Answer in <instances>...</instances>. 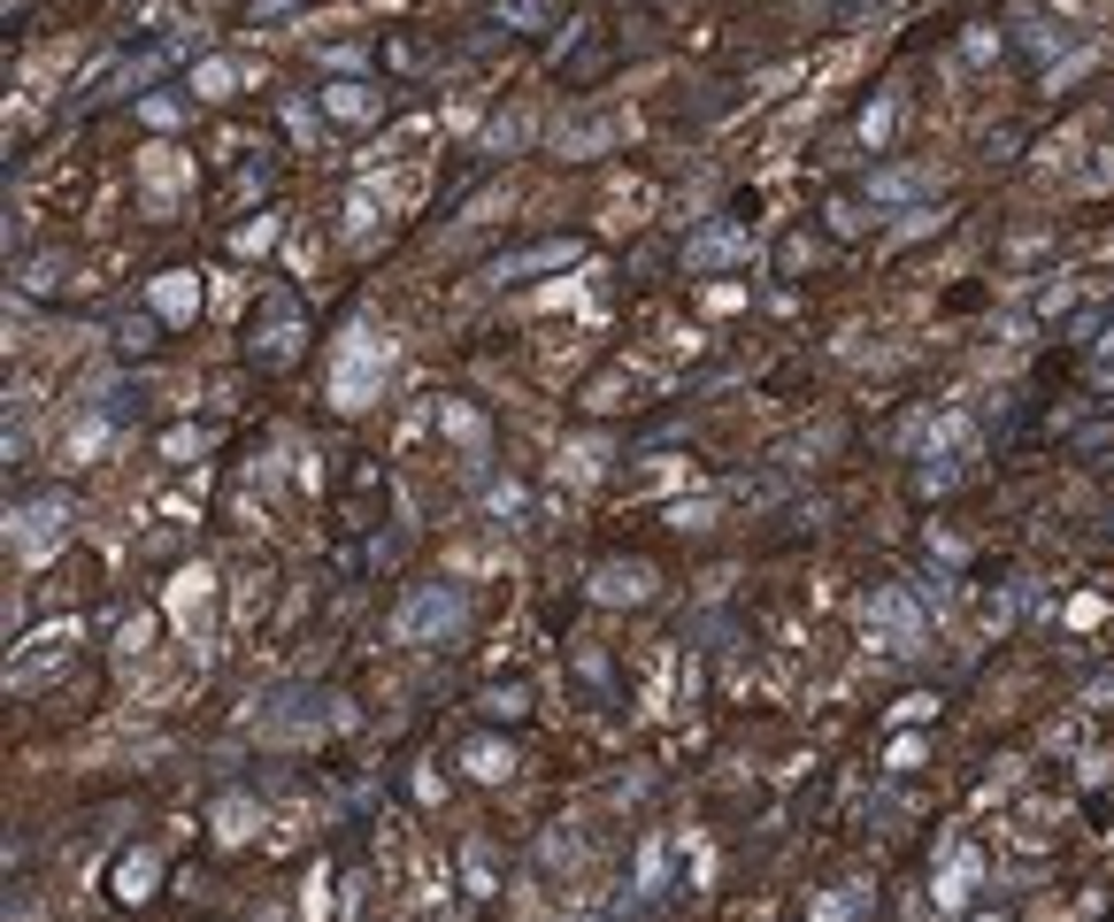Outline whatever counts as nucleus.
I'll return each mask as SVG.
<instances>
[{
    "mask_svg": "<svg viewBox=\"0 0 1114 922\" xmlns=\"http://www.w3.org/2000/svg\"><path fill=\"white\" fill-rule=\"evenodd\" d=\"M684 262H692V270L746 262V231H738V223H707V231H692V239H684Z\"/></svg>",
    "mask_w": 1114,
    "mask_h": 922,
    "instance_id": "obj_6",
    "label": "nucleus"
},
{
    "mask_svg": "<svg viewBox=\"0 0 1114 922\" xmlns=\"http://www.w3.org/2000/svg\"><path fill=\"white\" fill-rule=\"evenodd\" d=\"M869 630H884L892 653H923V615L907 608L900 585H876V600H869Z\"/></svg>",
    "mask_w": 1114,
    "mask_h": 922,
    "instance_id": "obj_3",
    "label": "nucleus"
},
{
    "mask_svg": "<svg viewBox=\"0 0 1114 922\" xmlns=\"http://www.w3.org/2000/svg\"><path fill=\"white\" fill-rule=\"evenodd\" d=\"M492 15H500V23H515V31H538V23L554 15V0H492Z\"/></svg>",
    "mask_w": 1114,
    "mask_h": 922,
    "instance_id": "obj_11",
    "label": "nucleus"
},
{
    "mask_svg": "<svg viewBox=\"0 0 1114 922\" xmlns=\"http://www.w3.org/2000/svg\"><path fill=\"white\" fill-rule=\"evenodd\" d=\"M661 869H669V853H661V846H645V869H638V884H645V892H661Z\"/></svg>",
    "mask_w": 1114,
    "mask_h": 922,
    "instance_id": "obj_20",
    "label": "nucleus"
},
{
    "mask_svg": "<svg viewBox=\"0 0 1114 922\" xmlns=\"http://www.w3.org/2000/svg\"><path fill=\"white\" fill-rule=\"evenodd\" d=\"M116 346H124V354H147V346H155V315H116Z\"/></svg>",
    "mask_w": 1114,
    "mask_h": 922,
    "instance_id": "obj_14",
    "label": "nucleus"
},
{
    "mask_svg": "<svg viewBox=\"0 0 1114 922\" xmlns=\"http://www.w3.org/2000/svg\"><path fill=\"white\" fill-rule=\"evenodd\" d=\"M577 254H585V239H538V247L500 254V262H492V277H500V285H515V277H546V270H569Z\"/></svg>",
    "mask_w": 1114,
    "mask_h": 922,
    "instance_id": "obj_4",
    "label": "nucleus"
},
{
    "mask_svg": "<svg viewBox=\"0 0 1114 922\" xmlns=\"http://www.w3.org/2000/svg\"><path fill=\"white\" fill-rule=\"evenodd\" d=\"M462 615H470V600H462L454 585H423V593H408V600L392 608V638H400V646H431V638L462 630Z\"/></svg>",
    "mask_w": 1114,
    "mask_h": 922,
    "instance_id": "obj_1",
    "label": "nucleus"
},
{
    "mask_svg": "<svg viewBox=\"0 0 1114 922\" xmlns=\"http://www.w3.org/2000/svg\"><path fill=\"white\" fill-rule=\"evenodd\" d=\"M470 768H477V776H507L515 762H507V746H500V738H477V746H470Z\"/></svg>",
    "mask_w": 1114,
    "mask_h": 922,
    "instance_id": "obj_15",
    "label": "nucleus"
},
{
    "mask_svg": "<svg viewBox=\"0 0 1114 922\" xmlns=\"http://www.w3.org/2000/svg\"><path fill=\"white\" fill-rule=\"evenodd\" d=\"M116 884H124V900H147V884H155V861H147V853H132Z\"/></svg>",
    "mask_w": 1114,
    "mask_h": 922,
    "instance_id": "obj_16",
    "label": "nucleus"
},
{
    "mask_svg": "<svg viewBox=\"0 0 1114 922\" xmlns=\"http://www.w3.org/2000/svg\"><path fill=\"white\" fill-rule=\"evenodd\" d=\"M1022 46H1030L1038 62H1053V46H1084V31H1076V23H1053V15H1030V23H1022Z\"/></svg>",
    "mask_w": 1114,
    "mask_h": 922,
    "instance_id": "obj_9",
    "label": "nucleus"
},
{
    "mask_svg": "<svg viewBox=\"0 0 1114 922\" xmlns=\"http://www.w3.org/2000/svg\"><path fill=\"white\" fill-rule=\"evenodd\" d=\"M923 185H931V169H884V177H876V200H915Z\"/></svg>",
    "mask_w": 1114,
    "mask_h": 922,
    "instance_id": "obj_12",
    "label": "nucleus"
},
{
    "mask_svg": "<svg viewBox=\"0 0 1114 922\" xmlns=\"http://www.w3.org/2000/svg\"><path fill=\"white\" fill-rule=\"evenodd\" d=\"M155 307H161V315H192V277H185V270H169V277L155 285Z\"/></svg>",
    "mask_w": 1114,
    "mask_h": 922,
    "instance_id": "obj_13",
    "label": "nucleus"
},
{
    "mask_svg": "<svg viewBox=\"0 0 1114 922\" xmlns=\"http://www.w3.org/2000/svg\"><path fill=\"white\" fill-rule=\"evenodd\" d=\"M8 531H15V554H23V562H39V554H54V546H62V531H70V500H62V492H39L31 507H15V523H8Z\"/></svg>",
    "mask_w": 1114,
    "mask_h": 922,
    "instance_id": "obj_2",
    "label": "nucleus"
},
{
    "mask_svg": "<svg viewBox=\"0 0 1114 922\" xmlns=\"http://www.w3.org/2000/svg\"><path fill=\"white\" fill-rule=\"evenodd\" d=\"M968 877H976V861L960 853V861H954V877H946V892H938V908H960V884H968Z\"/></svg>",
    "mask_w": 1114,
    "mask_h": 922,
    "instance_id": "obj_18",
    "label": "nucleus"
},
{
    "mask_svg": "<svg viewBox=\"0 0 1114 922\" xmlns=\"http://www.w3.org/2000/svg\"><path fill=\"white\" fill-rule=\"evenodd\" d=\"M645 593H653V577H645L638 562H631V569H623V562H608V569L592 577V600H608V608H616V600H645Z\"/></svg>",
    "mask_w": 1114,
    "mask_h": 922,
    "instance_id": "obj_8",
    "label": "nucleus"
},
{
    "mask_svg": "<svg viewBox=\"0 0 1114 922\" xmlns=\"http://www.w3.org/2000/svg\"><path fill=\"white\" fill-rule=\"evenodd\" d=\"M323 108H330L338 124H369V116H377V93H369V85H330Z\"/></svg>",
    "mask_w": 1114,
    "mask_h": 922,
    "instance_id": "obj_10",
    "label": "nucleus"
},
{
    "mask_svg": "<svg viewBox=\"0 0 1114 922\" xmlns=\"http://www.w3.org/2000/svg\"><path fill=\"white\" fill-rule=\"evenodd\" d=\"M192 85H200V93H223V85H231V62H200Z\"/></svg>",
    "mask_w": 1114,
    "mask_h": 922,
    "instance_id": "obj_19",
    "label": "nucleus"
},
{
    "mask_svg": "<svg viewBox=\"0 0 1114 922\" xmlns=\"http://www.w3.org/2000/svg\"><path fill=\"white\" fill-rule=\"evenodd\" d=\"M216 823H223V838H246V823H254V807H246V799H223V807H216Z\"/></svg>",
    "mask_w": 1114,
    "mask_h": 922,
    "instance_id": "obj_17",
    "label": "nucleus"
},
{
    "mask_svg": "<svg viewBox=\"0 0 1114 922\" xmlns=\"http://www.w3.org/2000/svg\"><path fill=\"white\" fill-rule=\"evenodd\" d=\"M246 346H254V362H270V369H285V362L301 354V315H293V307H285V301H270V323L254 315V338H246Z\"/></svg>",
    "mask_w": 1114,
    "mask_h": 922,
    "instance_id": "obj_5",
    "label": "nucleus"
},
{
    "mask_svg": "<svg viewBox=\"0 0 1114 922\" xmlns=\"http://www.w3.org/2000/svg\"><path fill=\"white\" fill-rule=\"evenodd\" d=\"M177 54H185V39H169V46L139 54V62H116V70H108V93H147V85H155V77L169 70V62H177Z\"/></svg>",
    "mask_w": 1114,
    "mask_h": 922,
    "instance_id": "obj_7",
    "label": "nucleus"
}]
</instances>
